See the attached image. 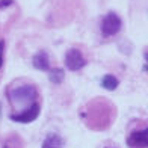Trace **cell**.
Segmentation results:
<instances>
[{"label": "cell", "instance_id": "obj_1", "mask_svg": "<svg viewBox=\"0 0 148 148\" xmlns=\"http://www.w3.org/2000/svg\"><path fill=\"white\" fill-rule=\"evenodd\" d=\"M8 98L12 103V106L18 109L17 112H12V113H20L32 107L35 103H38L36 101L38 91L33 85H18L8 92Z\"/></svg>", "mask_w": 148, "mask_h": 148}, {"label": "cell", "instance_id": "obj_2", "mask_svg": "<svg viewBox=\"0 0 148 148\" xmlns=\"http://www.w3.org/2000/svg\"><path fill=\"white\" fill-rule=\"evenodd\" d=\"M121 26H123L121 18L116 14H113V12H109L107 15H104L101 21V32L104 36H113L119 32Z\"/></svg>", "mask_w": 148, "mask_h": 148}, {"label": "cell", "instance_id": "obj_3", "mask_svg": "<svg viewBox=\"0 0 148 148\" xmlns=\"http://www.w3.org/2000/svg\"><path fill=\"white\" fill-rule=\"evenodd\" d=\"M65 65L66 68H70L71 71H79L80 68H83L86 65V59L82 55V51L77 49H70L66 51L65 56Z\"/></svg>", "mask_w": 148, "mask_h": 148}, {"label": "cell", "instance_id": "obj_4", "mask_svg": "<svg viewBox=\"0 0 148 148\" xmlns=\"http://www.w3.org/2000/svg\"><path fill=\"white\" fill-rule=\"evenodd\" d=\"M39 112H41V106H39V103H35L32 107H29V109H26L20 113H11V119L15 121V123L27 124V123H32V121H35L38 118Z\"/></svg>", "mask_w": 148, "mask_h": 148}, {"label": "cell", "instance_id": "obj_5", "mask_svg": "<svg viewBox=\"0 0 148 148\" xmlns=\"http://www.w3.org/2000/svg\"><path fill=\"white\" fill-rule=\"evenodd\" d=\"M127 144L133 148H148V127L144 130L132 132L127 139Z\"/></svg>", "mask_w": 148, "mask_h": 148}, {"label": "cell", "instance_id": "obj_6", "mask_svg": "<svg viewBox=\"0 0 148 148\" xmlns=\"http://www.w3.org/2000/svg\"><path fill=\"white\" fill-rule=\"evenodd\" d=\"M33 66L36 70L41 71H50V60H49V55L45 51H38L35 56H33Z\"/></svg>", "mask_w": 148, "mask_h": 148}, {"label": "cell", "instance_id": "obj_7", "mask_svg": "<svg viewBox=\"0 0 148 148\" xmlns=\"http://www.w3.org/2000/svg\"><path fill=\"white\" fill-rule=\"evenodd\" d=\"M65 142L64 139L56 133H49L42 142V148H64Z\"/></svg>", "mask_w": 148, "mask_h": 148}, {"label": "cell", "instance_id": "obj_8", "mask_svg": "<svg viewBox=\"0 0 148 148\" xmlns=\"http://www.w3.org/2000/svg\"><path fill=\"white\" fill-rule=\"evenodd\" d=\"M118 83H119L118 79L113 76V74H107V76H104L103 80H101V86L107 91H115L118 88Z\"/></svg>", "mask_w": 148, "mask_h": 148}, {"label": "cell", "instance_id": "obj_9", "mask_svg": "<svg viewBox=\"0 0 148 148\" xmlns=\"http://www.w3.org/2000/svg\"><path fill=\"white\" fill-rule=\"evenodd\" d=\"M3 148H23V140L17 134H12V136H9L5 140Z\"/></svg>", "mask_w": 148, "mask_h": 148}, {"label": "cell", "instance_id": "obj_10", "mask_svg": "<svg viewBox=\"0 0 148 148\" xmlns=\"http://www.w3.org/2000/svg\"><path fill=\"white\" fill-rule=\"evenodd\" d=\"M65 77V73L62 68H53L50 70V80L53 83H60Z\"/></svg>", "mask_w": 148, "mask_h": 148}, {"label": "cell", "instance_id": "obj_11", "mask_svg": "<svg viewBox=\"0 0 148 148\" xmlns=\"http://www.w3.org/2000/svg\"><path fill=\"white\" fill-rule=\"evenodd\" d=\"M3 49H5V41H0V68L3 65Z\"/></svg>", "mask_w": 148, "mask_h": 148}, {"label": "cell", "instance_id": "obj_12", "mask_svg": "<svg viewBox=\"0 0 148 148\" xmlns=\"http://www.w3.org/2000/svg\"><path fill=\"white\" fill-rule=\"evenodd\" d=\"M9 5H12V0H0V8H5Z\"/></svg>", "mask_w": 148, "mask_h": 148}, {"label": "cell", "instance_id": "obj_13", "mask_svg": "<svg viewBox=\"0 0 148 148\" xmlns=\"http://www.w3.org/2000/svg\"><path fill=\"white\" fill-rule=\"evenodd\" d=\"M145 59H147V60H148V53H147V55H145Z\"/></svg>", "mask_w": 148, "mask_h": 148}]
</instances>
